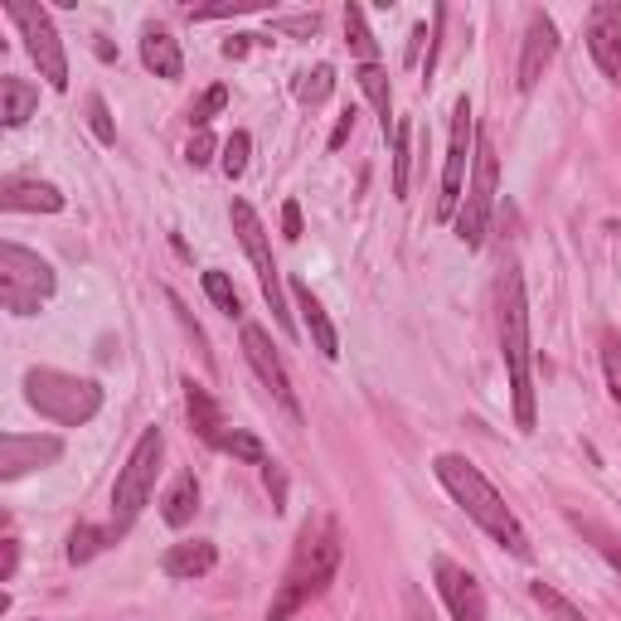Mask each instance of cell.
<instances>
[{
	"label": "cell",
	"mask_w": 621,
	"mask_h": 621,
	"mask_svg": "<svg viewBox=\"0 0 621 621\" xmlns=\"http://www.w3.org/2000/svg\"><path fill=\"white\" fill-rule=\"evenodd\" d=\"M432 475H438V481H442V491L452 495L461 510H467V520L475 524V530H485L500 549H510L514 559H530L534 544H530V534H524L520 514H514V510L505 505V495H500L495 485L485 481V471L475 467L471 457L442 452L438 461H432Z\"/></svg>",
	"instance_id": "obj_1"
},
{
	"label": "cell",
	"mask_w": 621,
	"mask_h": 621,
	"mask_svg": "<svg viewBox=\"0 0 621 621\" xmlns=\"http://www.w3.org/2000/svg\"><path fill=\"white\" fill-rule=\"evenodd\" d=\"M500 354L510 369V393H514V422L520 432H534L539 408H534V374H530V301H524V277L520 268H500Z\"/></svg>",
	"instance_id": "obj_2"
},
{
	"label": "cell",
	"mask_w": 621,
	"mask_h": 621,
	"mask_svg": "<svg viewBox=\"0 0 621 621\" xmlns=\"http://www.w3.org/2000/svg\"><path fill=\"white\" fill-rule=\"evenodd\" d=\"M340 559H345V549H340L335 520L307 524V530H301V544L292 553V568H287L282 588H277V598L268 607V621H292L311 598H321L330 588V578H335Z\"/></svg>",
	"instance_id": "obj_3"
},
{
	"label": "cell",
	"mask_w": 621,
	"mask_h": 621,
	"mask_svg": "<svg viewBox=\"0 0 621 621\" xmlns=\"http://www.w3.org/2000/svg\"><path fill=\"white\" fill-rule=\"evenodd\" d=\"M24 399L39 418L59 422V428H83L102 408V384L98 379H78L69 369H30L24 374Z\"/></svg>",
	"instance_id": "obj_4"
},
{
	"label": "cell",
	"mask_w": 621,
	"mask_h": 621,
	"mask_svg": "<svg viewBox=\"0 0 621 621\" xmlns=\"http://www.w3.org/2000/svg\"><path fill=\"white\" fill-rule=\"evenodd\" d=\"M161 457H166V438L161 428H147L131 447L127 467L117 471V485H112V524L108 530L122 539L131 524H137V514L147 510V500L156 491V475H161Z\"/></svg>",
	"instance_id": "obj_5"
},
{
	"label": "cell",
	"mask_w": 621,
	"mask_h": 621,
	"mask_svg": "<svg viewBox=\"0 0 621 621\" xmlns=\"http://www.w3.org/2000/svg\"><path fill=\"white\" fill-rule=\"evenodd\" d=\"M59 277L39 253L20 243H0V301H6L10 315H34L54 297Z\"/></svg>",
	"instance_id": "obj_6"
},
{
	"label": "cell",
	"mask_w": 621,
	"mask_h": 621,
	"mask_svg": "<svg viewBox=\"0 0 621 621\" xmlns=\"http://www.w3.org/2000/svg\"><path fill=\"white\" fill-rule=\"evenodd\" d=\"M495 184H500V161L485 131H475V161H471V180H467V200L457 209V238L471 248L485 243V229H491V209H495Z\"/></svg>",
	"instance_id": "obj_7"
},
{
	"label": "cell",
	"mask_w": 621,
	"mask_h": 621,
	"mask_svg": "<svg viewBox=\"0 0 621 621\" xmlns=\"http://www.w3.org/2000/svg\"><path fill=\"white\" fill-rule=\"evenodd\" d=\"M233 233H238V243H243V253L248 262H253V272H258V287H262V297H268V307H272V321L292 335V311H287V297H282V272H277V258H272V238L268 229H262V219H258V209L248 204V200H233Z\"/></svg>",
	"instance_id": "obj_8"
},
{
	"label": "cell",
	"mask_w": 621,
	"mask_h": 621,
	"mask_svg": "<svg viewBox=\"0 0 621 621\" xmlns=\"http://www.w3.org/2000/svg\"><path fill=\"white\" fill-rule=\"evenodd\" d=\"M6 16L16 20L24 49H30V59L39 63V78L54 92H69V54H63V44L54 34V20L39 6H30V0H6Z\"/></svg>",
	"instance_id": "obj_9"
},
{
	"label": "cell",
	"mask_w": 621,
	"mask_h": 621,
	"mask_svg": "<svg viewBox=\"0 0 621 621\" xmlns=\"http://www.w3.org/2000/svg\"><path fill=\"white\" fill-rule=\"evenodd\" d=\"M475 117H471V102L457 98L452 108V141H447V166H442V194H438V219H452L461 200H467V176H471V161H475Z\"/></svg>",
	"instance_id": "obj_10"
},
{
	"label": "cell",
	"mask_w": 621,
	"mask_h": 621,
	"mask_svg": "<svg viewBox=\"0 0 621 621\" xmlns=\"http://www.w3.org/2000/svg\"><path fill=\"white\" fill-rule=\"evenodd\" d=\"M243 354H248V364H253V374L268 384V393L282 403V413L292 418V422H301V403H297V393H292V379H287L282 360H277L268 330H262V325H243Z\"/></svg>",
	"instance_id": "obj_11"
},
{
	"label": "cell",
	"mask_w": 621,
	"mask_h": 621,
	"mask_svg": "<svg viewBox=\"0 0 621 621\" xmlns=\"http://www.w3.org/2000/svg\"><path fill=\"white\" fill-rule=\"evenodd\" d=\"M432 578H438V592H442L452 621H485V592L475 583L471 568H461L457 559L438 553V559H432Z\"/></svg>",
	"instance_id": "obj_12"
},
{
	"label": "cell",
	"mask_w": 621,
	"mask_h": 621,
	"mask_svg": "<svg viewBox=\"0 0 621 621\" xmlns=\"http://www.w3.org/2000/svg\"><path fill=\"white\" fill-rule=\"evenodd\" d=\"M588 49L607 83L621 88V6L617 0H598L588 10Z\"/></svg>",
	"instance_id": "obj_13"
},
{
	"label": "cell",
	"mask_w": 621,
	"mask_h": 621,
	"mask_svg": "<svg viewBox=\"0 0 621 621\" xmlns=\"http://www.w3.org/2000/svg\"><path fill=\"white\" fill-rule=\"evenodd\" d=\"M63 457V442L59 438H39V432H6L0 438V481H20L24 471H39V467H54Z\"/></svg>",
	"instance_id": "obj_14"
},
{
	"label": "cell",
	"mask_w": 621,
	"mask_h": 621,
	"mask_svg": "<svg viewBox=\"0 0 621 621\" xmlns=\"http://www.w3.org/2000/svg\"><path fill=\"white\" fill-rule=\"evenodd\" d=\"M559 54V24H553L544 10H530V24H524V49H520V92H534L544 69Z\"/></svg>",
	"instance_id": "obj_15"
},
{
	"label": "cell",
	"mask_w": 621,
	"mask_h": 621,
	"mask_svg": "<svg viewBox=\"0 0 621 621\" xmlns=\"http://www.w3.org/2000/svg\"><path fill=\"white\" fill-rule=\"evenodd\" d=\"M0 209H10V214H59L63 190L34 176H10L0 184Z\"/></svg>",
	"instance_id": "obj_16"
},
{
	"label": "cell",
	"mask_w": 621,
	"mask_h": 621,
	"mask_svg": "<svg viewBox=\"0 0 621 621\" xmlns=\"http://www.w3.org/2000/svg\"><path fill=\"white\" fill-rule=\"evenodd\" d=\"M214 563H219V549L209 544V539H184V544H170L166 549V578H176V583H194V578H204V573H214Z\"/></svg>",
	"instance_id": "obj_17"
},
{
	"label": "cell",
	"mask_w": 621,
	"mask_h": 621,
	"mask_svg": "<svg viewBox=\"0 0 621 621\" xmlns=\"http://www.w3.org/2000/svg\"><path fill=\"white\" fill-rule=\"evenodd\" d=\"M292 297H297V311L307 315V330H311L315 350H321L325 360H340V335H335V325H330L325 307H321V301H315V292H311L307 282H297V287H292Z\"/></svg>",
	"instance_id": "obj_18"
},
{
	"label": "cell",
	"mask_w": 621,
	"mask_h": 621,
	"mask_svg": "<svg viewBox=\"0 0 621 621\" xmlns=\"http://www.w3.org/2000/svg\"><path fill=\"white\" fill-rule=\"evenodd\" d=\"M141 63L156 78H180L184 73V54H180V39L166 30H147L141 34Z\"/></svg>",
	"instance_id": "obj_19"
},
{
	"label": "cell",
	"mask_w": 621,
	"mask_h": 621,
	"mask_svg": "<svg viewBox=\"0 0 621 621\" xmlns=\"http://www.w3.org/2000/svg\"><path fill=\"white\" fill-rule=\"evenodd\" d=\"M354 78H360V88H364V98H369V108L379 112V131H399V117H393V88H389V73L379 69V63H360L354 69Z\"/></svg>",
	"instance_id": "obj_20"
},
{
	"label": "cell",
	"mask_w": 621,
	"mask_h": 621,
	"mask_svg": "<svg viewBox=\"0 0 621 621\" xmlns=\"http://www.w3.org/2000/svg\"><path fill=\"white\" fill-rule=\"evenodd\" d=\"M34 108H39V88L34 83H24V78H16V73L0 78V122L24 127L34 117Z\"/></svg>",
	"instance_id": "obj_21"
},
{
	"label": "cell",
	"mask_w": 621,
	"mask_h": 621,
	"mask_svg": "<svg viewBox=\"0 0 621 621\" xmlns=\"http://www.w3.org/2000/svg\"><path fill=\"white\" fill-rule=\"evenodd\" d=\"M184 408H190V422H194V432H200V442L214 447L219 442V432L229 428L219 413V403L209 399V389L204 384H194V379H184Z\"/></svg>",
	"instance_id": "obj_22"
},
{
	"label": "cell",
	"mask_w": 621,
	"mask_h": 621,
	"mask_svg": "<svg viewBox=\"0 0 621 621\" xmlns=\"http://www.w3.org/2000/svg\"><path fill=\"white\" fill-rule=\"evenodd\" d=\"M194 510H200V481H194V471H180L176 485H170L161 500V520L170 530H184V524L194 520Z\"/></svg>",
	"instance_id": "obj_23"
},
{
	"label": "cell",
	"mask_w": 621,
	"mask_h": 621,
	"mask_svg": "<svg viewBox=\"0 0 621 621\" xmlns=\"http://www.w3.org/2000/svg\"><path fill=\"white\" fill-rule=\"evenodd\" d=\"M214 452L233 457V461H248V467H268V447H262L248 428H223L219 442H214Z\"/></svg>",
	"instance_id": "obj_24"
},
{
	"label": "cell",
	"mask_w": 621,
	"mask_h": 621,
	"mask_svg": "<svg viewBox=\"0 0 621 621\" xmlns=\"http://www.w3.org/2000/svg\"><path fill=\"white\" fill-rule=\"evenodd\" d=\"M292 92H297V102H307V108H321L330 92H335V69H330V63H315V69L297 73Z\"/></svg>",
	"instance_id": "obj_25"
},
{
	"label": "cell",
	"mask_w": 621,
	"mask_h": 621,
	"mask_svg": "<svg viewBox=\"0 0 621 621\" xmlns=\"http://www.w3.org/2000/svg\"><path fill=\"white\" fill-rule=\"evenodd\" d=\"M345 39H350V54L360 63H379V39L369 34L360 6H345Z\"/></svg>",
	"instance_id": "obj_26"
},
{
	"label": "cell",
	"mask_w": 621,
	"mask_h": 621,
	"mask_svg": "<svg viewBox=\"0 0 621 621\" xmlns=\"http://www.w3.org/2000/svg\"><path fill=\"white\" fill-rule=\"evenodd\" d=\"M112 539H117L112 530H98V524H78V530L69 534V549H63V553H69V563H88V559H98V553L108 549Z\"/></svg>",
	"instance_id": "obj_27"
},
{
	"label": "cell",
	"mask_w": 621,
	"mask_h": 621,
	"mask_svg": "<svg viewBox=\"0 0 621 621\" xmlns=\"http://www.w3.org/2000/svg\"><path fill=\"white\" fill-rule=\"evenodd\" d=\"M413 127L399 122V131H393V200H408V166H413Z\"/></svg>",
	"instance_id": "obj_28"
},
{
	"label": "cell",
	"mask_w": 621,
	"mask_h": 621,
	"mask_svg": "<svg viewBox=\"0 0 621 621\" xmlns=\"http://www.w3.org/2000/svg\"><path fill=\"white\" fill-rule=\"evenodd\" d=\"M204 297L214 301V307L223 311V315H243V297H238V287L229 282V272H204Z\"/></svg>",
	"instance_id": "obj_29"
},
{
	"label": "cell",
	"mask_w": 621,
	"mask_h": 621,
	"mask_svg": "<svg viewBox=\"0 0 621 621\" xmlns=\"http://www.w3.org/2000/svg\"><path fill=\"white\" fill-rule=\"evenodd\" d=\"M602 374H607L612 403H621V335L617 330H602Z\"/></svg>",
	"instance_id": "obj_30"
},
{
	"label": "cell",
	"mask_w": 621,
	"mask_h": 621,
	"mask_svg": "<svg viewBox=\"0 0 621 621\" xmlns=\"http://www.w3.org/2000/svg\"><path fill=\"white\" fill-rule=\"evenodd\" d=\"M248 156H253V137L248 131H233L229 141H223V156H219V166H223V176L238 180L248 170Z\"/></svg>",
	"instance_id": "obj_31"
},
{
	"label": "cell",
	"mask_w": 621,
	"mask_h": 621,
	"mask_svg": "<svg viewBox=\"0 0 621 621\" xmlns=\"http://www.w3.org/2000/svg\"><path fill=\"white\" fill-rule=\"evenodd\" d=\"M530 598H534L539 607H544V612H553V617H559V621H588V617L578 612L573 602L563 598V592H553L549 583H530Z\"/></svg>",
	"instance_id": "obj_32"
},
{
	"label": "cell",
	"mask_w": 621,
	"mask_h": 621,
	"mask_svg": "<svg viewBox=\"0 0 621 621\" xmlns=\"http://www.w3.org/2000/svg\"><path fill=\"white\" fill-rule=\"evenodd\" d=\"M88 127L102 147H117V127H112V112H108V98H102V92L88 98Z\"/></svg>",
	"instance_id": "obj_33"
},
{
	"label": "cell",
	"mask_w": 621,
	"mask_h": 621,
	"mask_svg": "<svg viewBox=\"0 0 621 621\" xmlns=\"http://www.w3.org/2000/svg\"><path fill=\"white\" fill-rule=\"evenodd\" d=\"M223 108H229V88H223V83H214V88H209L204 98L190 108V122H194V131H204V127L214 122V117H219Z\"/></svg>",
	"instance_id": "obj_34"
},
{
	"label": "cell",
	"mask_w": 621,
	"mask_h": 621,
	"mask_svg": "<svg viewBox=\"0 0 621 621\" xmlns=\"http://www.w3.org/2000/svg\"><path fill=\"white\" fill-rule=\"evenodd\" d=\"M214 151H223L219 141L209 137V131H194V137H190V147H184V161H190L194 170H200V166H209V161H214Z\"/></svg>",
	"instance_id": "obj_35"
},
{
	"label": "cell",
	"mask_w": 621,
	"mask_h": 621,
	"mask_svg": "<svg viewBox=\"0 0 621 621\" xmlns=\"http://www.w3.org/2000/svg\"><path fill=\"white\" fill-rule=\"evenodd\" d=\"M277 24V30H282V34H315V30H321V16H315V10H311V16H292V20H272Z\"/></svg>",
	"instance_id": "obj_36"
},
{
	"label": "cell",
	"mask_w": 621,
	"mask_h": 621,
	"mask_svg": "<svg viewBox=\"0 0 621 621\" xmlns=\"http://www.w3.org/2000/svg\"><path fill=\"white\" fill-rule=\"evenodd\" d=\"M282 238H287V243H297V238H301V204L297 200L282 204Z\"/></svg>",
	"instance_id": "obj_37"
},
{
	"label": "cell",
	"mask_w": 621,
	"mask_h": 621,
	"mask_svg": "<svg viewBox=\"0 0 621 621\" xmlns=\"http://www.w3.org/2000/svg\"><path fill=\"white\" fill-rule=\"evenodd\" d=\"M354 137V108H345L340 112V122H335V131H330V151H340L345 141Z\"/></svg>",
	"instance_id": "obj_38"
},
{
	"label": "cell",
	"mask_w": 621,
	"mask_h": 621,
	"mask_svg": "<svg viewBox=\"0 0 621 621\" xmlns=\"http://www.w3.org/2000/svg\"><path fill=\"white\" fill-rule=\"evenodd\" d=\"M262 475H268V491L277 500V510H282V500H287V475H282V467H277V461H268V467H262Z\"/></svg>",
	"instance_id": "obj_39"
},
{
	"label": "cell",
	"mask_w": 621,
	"mask_h": 621,
	"mask_svg": "<svg viewBox=\"0 0 621 621\" xmlns=\"http://www.w3.org/2000/svg\"><path fill=\"white\" fill-rule=\"evenodd\" d=\"M16 563H20V539H6V563H0V583L16 578Z\"/></svg>",
	"instance_id": "obj_40"
},
{
	"label": "cell",
	"mask_w": 621,
	"mask_h": 621,
	"mask_svg": "<svg viewBox=\"0 0 621 621\" xmlns=\"http://www.w3.org/2000/svg\"><path fill=\"white\" fill-rule=\"evenodd\" d=\"M253 39H258V34H233L229 44H223V59H243L248 49H253Z\"/></svg>",
	"instance_id": "obj_41"
},
{
	"label": "cell",
	"mask_w": 621,
	"mask_h": 621,
	"mask_svg": "<svg viewBox=\"0 0 621 621\" xmlns=\"http://www.w3.org/2000/svg\"><path fill=\"white\" fill-rule=\"evenodd\" d=\"M422 39H428V24H413V34H408V63H418V49Z\"/></svg>",
	"instance_id": "obj_42"
},
{
	"label": "cell",
	"mask_w": 621,
	"mask_h": 621,
	"mask_svg": "<svg viewBox=\"0 0 621 621\" xmlns=\"http://www.w3.org/2000/svg\"><path fill=\"white\" fill-rule=\"evenodd\" d=\"M598 549H602V559H607V563L617 568V578H621V544H612V539H602Z\"/></svg>",
	"instance_id": "obj_43"
},
{
	"label": "cell",
	"mask_w": 621,
	"mask_h": 621,
	"mask_svg": "<svg viewBox=\"0 0 621 621\" xmlns=\"http://www.w3.org/2000/svg\"><path fill=\"white\" fill-rule=\"evenodd\" d=\"M408 607H413V621H432V612H422V598H418V592L408 598Z\"/></svg>",
	"instance_id": "obj_44"
},
{
	"label": "cell",
	"mask_w": 621,
	"mask_h": 621,
	"mask_svg": "<svg viewBox=\"0 0 621 621\" xmlns=\"http://www.w3.org/2000/svg\"><path fill=\"white\" fill-rule=\"evenodd\" d=\"M34 621H39V617H34Z\"/></svg>",
	"instance_id": "obj_45"
}]
</instances>
